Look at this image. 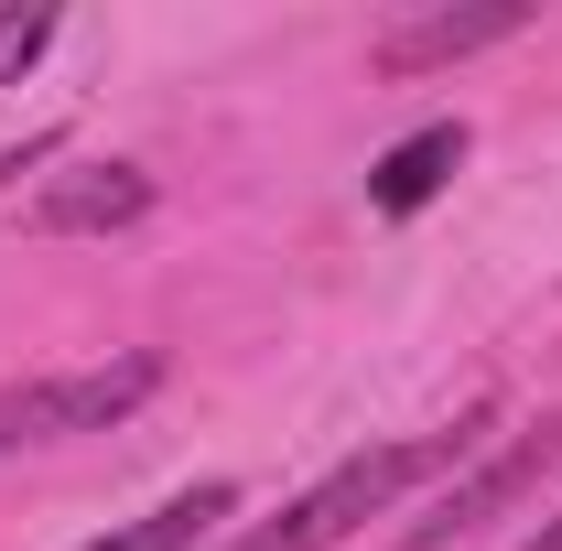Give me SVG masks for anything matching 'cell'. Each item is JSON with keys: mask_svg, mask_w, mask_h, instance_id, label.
I'll return each mask as SVG.
<instances>
[{"mask_svg": "<svg viewBox=\"0 0 562 551\" xmlns=\"http://www.w3.org/2000/svg\"><path fill=\"white\" fill-rule=\"evenodd\" d=\"M216 519H238V486H227V476L184 486V497H162L151 519H131V530H109V541H87V551H195Z\"/></svg>", "mask_w": 562, "mask_h": 551, "instance_id": "7", "label": "cell"}, {"mask_svg": "<svg viewBox=\"0 0 562 551\" xmlns=\"http://www.w3.org/2000/svg\"><path fill=\"white\" fill-rule=\"evenodd\" d=\"M530 11L519 0H476V11H412V22H390L379 44H368V66L379 76H422V66H454V55H476V44H508Z\"/></svg>", "mask_w": 562, "mask_h": 551, "instance_id": "4", "label": "cell"}, {"mask_svg": "<svg viewBox=\"0 0 562 551\" xmlns=\"http://www.w3.org/2000/svg\"><path fill=\"white\" fill-rule=\"evenodd\" d=\"M44 44H55V11H44V0H11V11H0V87L33 66Z\"/></svg>", "mask_w": 562, "mask_h": 551, "instance_id": "8", "label": "cell"}, {"mask_svg": "<svg viewBox=\"0 0 562 551\" xmlns=\"http://www.w3.org/2000/svg\"><path fill=\"white\" fill-rule=\"evenodd\" d=\"M454 162H465V120H432V131H412L401 151H379V173H368V206H379V216H412V206H432Z\"/></svg>", "mask_w": 562, "mask_h": 551, "instance_id": "6", "label": "cell"}, {"mask_svg": "<svg viewBox=\"0 0 562 551\" xmlns=\"http://www.w3.org/2000/svg\"><path fill=\"white\" fill-rule=\"evenodd\" d=\"M140 216H151V173H131V162H87V173H66V184H44L33 227L87 238V227H140Z\"/></svg>", "mask_w": 562, "mask_h": 551, "instance_id": "5", "label": "cell"}, {"mask_svg": "<svg viewBox=\"0 0 562 551\" xmlns=\"http://www.w3.org/2000/svg\"><path fill=\"white\" fill-rule=\"evenodd\" d=\"M465 454V432H432V443H379V454H347L325 486H303L292 508H281L271 530H249L238 551H336L347 530H368L390 497H412L432 465H454Z\"/></svg>", "mask_w": 562, "mask_h": 551, "instance_id": "1", "label": "cell"}, {"mask_svg": "<svg viewBox=\"0 0 562 551\" xmlns=\"http://www.w3.org/2000/svg\"><path fill=\"white\" fill-rule=\"evenodd\" d=\"M162 390V357H109V368H76V379H33L0 401V443H66V432H109Z\"/></svg>", "mask_w": 562, "mask_h": 551, "instance_id": "2", "label": "cell"}, {"mask_svg": "<svg viewBox=\"0 0 562 551\" xmlns=\"http://www.w3.org/2000/svg\"><path fill=\"white\" fill-rule=\"evenodd\" d=\"M541 465H562V421H541V432H519V443L497 454L487 476H465L454 497H443V508H432V519H412V530H401V551H443V541H465V530H476V519H497V508H508L519 486L541 476Z\"/></svg>", "mask_w": 562, "mask_h": 551, "instance_id": "3", "label": "cell"}]
</instances>
